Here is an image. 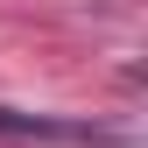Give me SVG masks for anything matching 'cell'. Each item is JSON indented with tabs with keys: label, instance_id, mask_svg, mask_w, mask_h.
<instances>
[{
	"label": "cell",
	"instance_id": "obj_1",
	"mask_svg": "<svg viewBox=\"0 0 148 148\" xmlns=\"http://www.w3.org/2000/svg\"><path fill=\"white\" fill-rule=\"evenodd\" d=\"M0 134H7V141H113L106 127H92V120H57V113H14V106H0Z\"/></svg>",
	"mask_w": 148,
	"mask_h": 148
}]
</instances>
